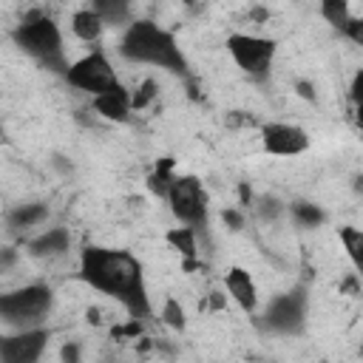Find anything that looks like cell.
<instances>
[{
	"mask_svg": "<svg viewBox=\"0 0 363 363\" xmlns=\"http://www.w3.org/2000/svg\"><path fill=\"white\" fill-rule=\"evenodd\" d=\"M79 278L91 289L119 301L133 318H145L150 312L145 269L139 258L130 255L128 250L96 247V244L85 247L79 252Z\"/></svg>",
	"mask_w": 363,
	"mask_h": 363,
	"instance_id": "6da1fadb",
	"label": "cell"
},
{
	"mask_svg": "<svg viewBox=\"0 0 363 363\" xmlns=\"http://www.w3.org/2000/svg\"><path fill=\"white\" fill-rule=\"evenodd\" d=\"M119 54L128 62H145L187 77V57L182 54L176 37L153 20H130L119 37Z\"/></svg>",
	"mask_w": 363,
	"mask_h": 363,
	"instance_id": "7a4b0ae2",
	"label": "cell"
},
{
	"mask_svg": "<svg viewBox=\"0 0 363 363\" xmlns=\"http://www.w3.org/2000/svg\"><path fill=\"white\" fill-rule=\"evenodd\" d=\"M11 40H14V45H17L23 54L34 57L37 62H43L45 68H51V71H57V74H65L68 62H65L62 31H60V26H57L48 14H43V11L26 14V17L14 26Z\"/></svg>",
	"mask_w": 363,
	"mask_h": 363,
	"instance_id": "3957f363",
	"label": "cell"
},
{
	"mask_svg": "<svg viewBox=\"0 0 363 363\" xmlns=\"http://www.w3.org/2000/svg\"><path fill=\"white\" fill-rule=\"evenodd\" d=\"M54 295L45 284H26L11 292H0V320L11 326H31L48 315Z\"/></svg>",
	"mask_w": 363,
	"mask_h": 363,
	"instance_id": "277c9868",
	"label": "cell"
},
{
	"mask_svg": "<svg viewBox=\"0 0 363 363\" xmlns=\"http://www.w3.org/2000/svg\"><path fill=\"white\" fill-rule=\"evenodd\" d=\"M164 199L179 224L193 230L207 227V193L196 176H173L164 190Z\"/></svg>",
	"mask_w": 363,
	"mask_h": 363,
	"instance_id": "5b68a950",
	"label": "cell"
},
{
	"mask_svg": "<svg viewBox=\"0 0 363 363\" xmlns=\"http://www.w3.org/2000/svg\"><path fill=\"white\" fill-rule=\"evenodd\" d=\"M227 51L233 57V62L250 77V79H267L272 60H275V40L261 37V34H230L227 37Z\"/></svg>",
	"mask_w": 363,
	"mask_h": 363,
	"instance_id": "8992f818",
	"label": "cell"
},
{
	"mask_svg": "<svg viewBox=\"0 0 363 363\" xmlns=\"http://www.w3.org/2000/svg\"><path fill=\"white\" fill-rule=\"evenodd\" d=\"M62 77H65V82H68L71 88L85 91V94H91V96L119 88L116 68L111 65V60H108L102 51H91V54L79 57L77 62H68V68H65Z\"/></svg>",
	"mask_w": 363,
	"mask_h": 363,
	"instance_id": "52a82bcc",
	"label": "cell"
},
{
	"mask_svg": "<svg viewBox=\"0 0 363 363\" xmlns=\"http://www.w3.org/2000/svg\"><path fill=\"white\" fill-rule=\"evenodd\" d=\"M303 318H306V295H303V289H292V292H284V295L272 298L267 312H264V323L272 332H281V335L301 332Z\"/></svg>",
	"mask_w": 363,
	"mask_h": 363,
	"instance_id": "ba28073f",
	"label": "cell"
},
{
	"mask_svg": "<svg viewBox=\"0 0 363 363\" xmlns=\"http://www.w3.org/2000/svg\"><path fill=\"white\" fill-rule=\"evenodd\" d=\"M261 147L269 156H301L309 150V133L301 125L289 122H264Z\"/></svg>",
	"mask_w": 363,
	"mask_h": 363,
	"instance_id": "9c48e42d",
	"label": "cell"
},
{
	"mask_svg": "<svg viewBox=\"0 0 363 363\" xmlns=\"http://www.w3.org/2000/svg\"><path fill=\"white\" fill-rule=\"evenodd\" d=\"M48 343L45 329H20L17 335L0 337V360L3 363H34L43 357Z\"/></svg>",
	"mask_w": 363,
	"mask_h": 363,
	"instance_id": "30bf717a",
	"label": "cell"
},
{
	"mask_svg": "<svg viewBox=\"0 0 363 363\" xmlns=\"http://www.w3.org/2000/svg\"><path fill=\"white\" fill-rule=\"evenodd\" d=\"M224 286H227V295L244 309V312H255L258 306V286L252 281V275L244 269V267H230L227 275H224Z\"/></svg>",
	"mask_w": 363,
	"mask_h": 363,
	"instance_id": "8fae6325",
	"label": "cell"
},
{
	"mask_svg": "<svg viewBox=\"0 0 363 363\" xmlns=\"http://www.w3.org/2000/svg\"><path fill=\"white\" fill-rule=\"evenodd\" d=\"M91 105H94V111H96L102 119H111V122H128V119H130V111H133L130 94H128L122 85L113 88V91H105V94L91 96Z\"/></svg>",
	"mask_w": 363,
	"mask_h": 363,
	"instance_id": "7c38bea8",
	"label": "cell"
},
{
	"mask_svg": "<svg viewBox=\"0 0 363 363\" xmlns=\"http://www.w3.org/2000/svg\"><path fill=\"white\" fill-rule=\"evenodd\" d=\"M68 247H71V235H68V230H65V227H51V230H45L43 235L31 238V244H28L31 255H40V258L62 255Z\"/></svg>",
	"mask_w": 363,
	"mask_h": 363,
	"instance_id": "4fadbf2b",
	"label": "cell"
},
{
	"mask_svg": "<svg viewBox=\"0 0 363 363\" xmlns=\"http://www.w3.org/2000/svg\"><path fill=\"white\" fill-rule=\"evenodd\" d=\"M71 31L82 43H96L105 31V23L99 20V14L94 9H79L71 14Z\"/></svg>",
	"mask_w": 363,
	"mask_h": 363,
	"instance_id": "5bb4252c",
	"label": "cell"
},
{
	"mask_svg": "<svg viewBox=\"0 0 363 363\" xmlns=\"http://www.w3.org/2000/svg\"><path fill=\"white\" fill-rule=\"evenodd\" d=\"M88 9H94L105 26H125L130 23L133 0H91Z\"/></svg>",
	"mask_w": 363,
	"mask_h": 363,
	"instance_id": "9a60e30c",
	"label": "cell"
},
{
	"mask_svg": "<svg viewBox=\"0 0 363 363\" xmlns=\"http://www.w3.org/2000/svg\"><path fill=\"white\" fill-rule=\"evenodd\" d=\"M45 216H48V207H45V204H20V207H14V210L9 213V224L28 230V227L40 224Z\"/></svg>",
	"mask_w": 363,
	"mask_h": 363,
	"instance_id": "2e32d148",
	"label": "cell"
},
{
	"mask_svg": "<svg viewBox=\"0 0 363 363\" xmlns=\"http://www.w3.org/2000/svg\"><path fill=\"white\" fill-rule=\"evenodd\" d=\"M164 238H167V244H170L173 250H179L182 255H187V258L196 255V230H193V227H184V224L170 227Z\"/></svg>",
	"mask_w": 363,
	"mask_h": 363,
	"instance_id": "e0dca14e",
	"label": "cell"
},
{
	"mask_svg": "<svg viewBox=\"0 0 363 363\" xmlns=\"http://www.w3.org/2000/svg\"><path fill=\"white\" fill-rule=\"evenodd\" d=\"M320 17H323L332 28L343 31V26H346L349 17H352V11H349V0H320Z\"/></svg>",
	"mask_w": 363,
	"mask_h": 363,
	"instance_id": "ac0fdd59",
	"label": "cell"
},
{
	"mask_svg": "<svg viewBox=\"0 0 363 363\" xmlns=\"http://www.w3.org/2000/svg\"><path fill=\"white\" fill-rule=\"evenodd\" d=\"M292 218L301 227H318L323 221V210L318 204H309V201H295L292 204Z\"/></svg>",
	"mask_w": 363,
	"mask_h": 363,
	"instance_id": "d6986e66",
	"label": "cell"
},
{
	"mask_svg": "<svg viewBox=\"0 0 363 363\" xmlns=\"http://www.w3.org/2000/svg\"><path fill=\"white\" fill-rule=\"evenodd\" d=\"M340 241L346 247V255L352 258L354 269L360 267V250H363V233L357 227H340Z\"/></svg>",
	"mask_w": 363,
	"mask_h": 363,
	"instance_id": "ffe728a7",
	"label": "cell"
},
{
	"mask_svg": "<svg viewBox=\"0 0 363 363\" xmlns=\"http://www.w3.org/2000/svg\"><path fill=\"white\" fill-rule=\"evenodd\" d=\"M162 320L170 326V329H184V309L176 298H167L164 306H162Z\"/></svg>",
	"mask_w": 363,
	"mask_h": 363,
	"instance_id": "44dd1931",
	"label": "cell"
},
{
	"mask_svg": "<svg viewBox=\"0 0 363 363\" xmlns=\"http://www.w3.org/2000/svg\"><path fill=\"white\" fill-rule=\"evenodd\" d=\"M340 34H343V37H349L354 45H363V20L352 14V17H349V23L343 26V31H340Z\"/></svg>",
	"mask_w": 363,
	"mask_h": 363,
	"instance_id": "7402d4cb",
	"label": "cell"
},
{
	"mask_svg": "<svg viewBox=\"0 0 363 363\" xmlns=\"http://www.w3.org/2000/svg\"><path fill=\"white\" fill-rule=\"evenodd\" d=\"M258 213H261V218H267V221H269V218H278V216H281V201L267 196V199H261Z\"/></svg>",
	"mask_w": 363,
	"mask_h": 363,
	"instance_id": "603a6c76",
	"label": "cell"
},
{
	"mask_svg": "<svg viewBox=\"0 0 363 363\" xmlns=\"http://www.w3.org/2000/svg\"><path fill=\"white\" fill-rule=\"evenodd\" d=\"M224 221H227L233 230H241V224H244L241 213H235V210H224Z\"/></svg>",
	"mask_w": 363,
	"mask_h": 363,
	"instance_id": "cb8c5ba5",
	"label": "cell"
},
{
	"mask_svg": "<svg viewBox=\"0 0 363 363\" xmlns=\"http://www.w3.org/2000/svg\"><path fill=\"white\" fill-rule=\"evenodd\" d=\"M62 357H65V360H77V357H79L77 346H65V349H62Z\"/></svg>",
	"mask_w": 363,
	"mask_h": 363,
	"instance_id": "d4e9b609",
	"label": "cell"
},
{
	"mask_svg": "<svg viewBox=\"0 0 363 363\" xmlns=\"http://www.w3.org/2000/svg\"><path fill=\"white\" fill-rule=\"evenodd\" d=\"M298 94H301V96H306V99H312V88H309L306 82H298Z\"/></svg>",
	"mask_w": 363,
	"mask_h": 363,
	"instance_id": "484cf974",
	"label": "cell"
},
{
	"mask_svg": "<svg viewBox=\"0 0 363 363\" xmlns=\"http://www.w3.org/2000/svg\"><path fill=\"white\" fill-rule=\"evenodd\" d=\"M0 133H3V125H0Z\"/></svg>",
	"mask_w": 363,
	"mask_h": 363,
	"instance_id": "4316f807",
	"label": "cell"
}]
</instances>
